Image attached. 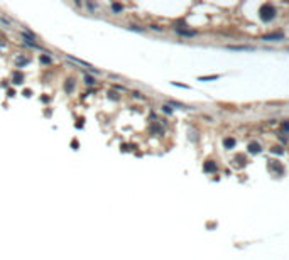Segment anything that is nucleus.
<instances>
[{
    "label": "nucleus",
    "mask_w": 289,
    "mask_h": 260,
    "mask_svg": "<svg viewBox=\"0 0 289 260\" xmlns=\"http://www.w3.org/2000/svg\"><path fill=\"white\" fill-rule=\"evenodd\" d=\"M163 108H164V112H166V113H171V112H173V110H171V106H168V105H164Z\"/></svg>",
    "instance_id": "nucleus-14"
},
{
    "label": "nucleus",
    "mask_w": 289,
    "mask_h": 260,
    "mask_svg": "<svg viewBox=\"0 0 289 260\" xmlns=\"http://www.w3.org/2000/svg\"><path fill=\"white\" fill-rule=\"evenodd\" d=\"M228 49H232V51H254V47L250 46H228Z\"/></svg>",
    "instance_id": "nucleus-5"
},
{
    "label": "nucleus",
    "mask_w": 289,
    "mask_h": 260,
    "mask_svg": "<svg viewBox=\"0 0 289 260\" xmlns=\"http://www.w3.org/2000/svg\"><path fill=\"white\" fill-rule=\"evenodd\" d=\"M22 79H24V76H22L21 73H15V74H14V83H22Z\"/></svg>",
    "instance_id": "nucleus-9"
},
{
    "label": "nucleus",
    "mask_w": 289,
    "mask_h": 260,
    "mask_svg": "<svg viewBox=\"0 0 289 260\" xmlns=\"http://www.w3.org/2000/svg\"><path fill=\"white\" fill-rule=\"evenodd\" d=\"M203 169H205V172H215L216 171V164L213 161H206L205 164H203Z\"/></svg>",
    "instance_id": "nucleus-3"
},
{
    "label": "nucleus",
    "mask_w": 289,
    "mask_h": 260,
    "mask_svg": "<svg viewBox=\"0 0 289 260\" xmlns=\"http://www.w3.org/2000/svg\"><path fill=\"white\" fill-rule=\"evenodd\" d=\"M274 17H276V9H274V5L264 4V5L260 7V19H262L264 22H271Z\"/></svg>",
    "instance_id": "nucleus-1"
},
{
    "label": "nucleus",
    "mask_w": 289,
    "mask_h": 260,
    "mask_svg": "<svg viewBox=\"0 0 289 260\" xmlns=\"http://www.w3.org/2000/svg\"><path fill=\"white\" fill-rule=\"evenodd\" d=\"M249 152L250 154H259L260 152V144L259 142H250L249 144Z\"/></svg>",
    "instance_id": "nucleus-4"
},
{
    "label": "nucleus",
    "mask_w": 289,
    "mask_h": 260,
    "mask_svg": "<svg viewBox=\"0 0 289 260\" xmlns=\"http://www.w3.org/2000/svg\"><path fill=\"white\" fill-rule=\"evenodd\" d=\"M41 61H42V62H46V64H47V62L51 61V59H49V57H46V56H42V57H41Z\"/></svg>",
    "instance_id": "nucleus-16"
},
{
    "label": "nucleus",
    "mask_w": 289,
    "mask_h": 260,
    "mask_svg": "<svg viewBox=\"0 0 289 260\" xmlns=\"http://www.w3.org/2000/svg\"><path fill=\"white\" fill-rule=\"evenodd\" d=\"M218 78H220V76H218V74H213V76H201V81H206V79H218Z\"/></svg>",
    "instance_id": "nucleus-11"
},
{
    "label": "nucleus",
    "mask_w": 289,
    "mask_h": 260,
    "mask_svg": "<svg viewBox=\"0 0 289 260\" xmlns=\"http://www.w3.org/2000/svg\"><path fill=\"white\" fill-rule=\"evenodd\" d=\"M178 32L181 34V36H188V37L196 36V31H186V29H178Z\"/></svg>",
    "instance_id": "nucleus-7"
},
{
    "label": "nucleus",
    "mask_w": 289,
    "mask_h": 260,
    "mask_svg": "<svg viewBox=\"0 0 289 260\" xmlns=\"http://www.w3.org/2000/svg\"><path fill=\"white\" fill-rule=\"evenodd\" d=\"M112 9H113V12H120L122 10V5H118V4H113V5H112Z\"/></svg>",
    "instance_id": "nucleus-12"
},
{
    "label": "nucleus",
    "mask_w": 289,
    "mask_h": 260,
    "mask_svg": "<svg viewBox=\"0 0 289 260\" xmlns=\"http://www.w3.org/2000/svg\"><path fill=\"white\" fill-rule=\"evenodd\" d=\"M281 130H282V132H289V120H286V122L281 123Z\"/></svg>",
    "instance_id": "nucleus-10"
},
{
    "label": "nucleus",
    "mask_w": 289,
    "mask_h": 260,
    "mask_svg": "<svg viewBox=\"0 0 289 260\" xmlns=\"http://www.w3.org/2000/svg\"><path fill=\"white\" fill-rule=\"evenodd\" d=\"M15 62L19 64V66H22V64H27V62H29V59H27V57H24V56H19L15 59Z\"/></svg>",
    "instance_id": "nucleus-8"
},
{
    "label": "nucleus",
    "mask_w": 289,
    "mask_h": 260,
    "mask_svg": "<svg viewBox=\"0 0 289 260\" xmlns=\"http://www.w3.org/2000/svg\"><path fill=\"white\" fill-rule=\"evenodd\" d=\"M282 34L281 32H274V34H265V36H262L264 41H277V39H282Z\"/></svg>",
    "instance_id": "nucleus-2"
},
{
    "label": "nucleus",
    "mask_w": 289,
    "mask_h": 260,
    "mask_svg": "<svg viewBox=\"0 0 289 260\" xmlns=\"http://www.w3.org/2000/svg\"><path fill=\"white\" fill-rule=\"evenodd\" d=\"M86 83H88V84H93L95 81H93V78H91V76H86Z\"/></svg>",
    "instance_id": "nucleus-15"
},
{
    "label": "nucleus",
    "mask_w": 289,
    "mask_h": 260,
    "mask_svg": "<svg viewBox=\"0 0 289 260\" xmlns=\"http://www.w3.org/2000/svg\"><path fill=\"white\" fill-rule=\"evenodd\" d=\"M223 145H225L226 149H233V145H235V139H233V137H226L225 140H223Z\"/></svg>",
    "instance_id": "nucleus-6"
},
{
    "label": "nucleus",
    "mask_w": 289,
    "mask_h": 260,
    "mask_svg": "<svg viewBox=\"0 0 289 260\" xmlns=\"http://www.w3.org/2000/svg\"><path fill=\"white\" fill-rule=\"evenodd\" d=\"M272 152H274V154H282L281 147H274V149H272Z\"/></svg>",
    "instance_id": "nucleus-13"
}]
</instances>
